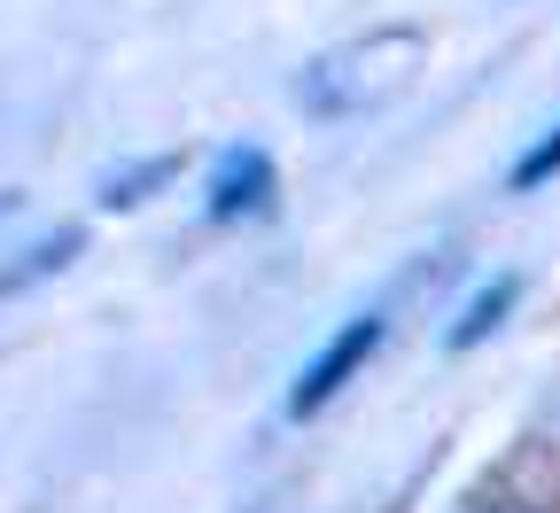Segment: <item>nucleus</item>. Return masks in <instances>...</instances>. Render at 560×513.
<instances>
[{
	"label": "nucleus",
	"mask_w": 560,
	"mask_h": 513,
	"mask_svg": "<svg viewBox=\"0 0 560 513\" xmlns=\"http://www.w3.org/2000/svg\"><path fill=\"white\" fill-rule=\"evenodd\" d=\"M420 47H429V32H420V24H382V32H366V39L327 47L319 62H304L296 109H312V117H359V109H382V102L412 79Z\"/></svg>",
	"instance_id": "1"
},
{
	"label": "nucleus",
	"mask_w": 560,
	"mask_h": 513,
	"mask_svg": "<svg viewBox=\"0 0 560 513\" xmlns=\"http://www.w3.org/2000/svg\"><path fill=\"white\" fill-rule=\"evenodd\" d=\"M382 335H389V319L382 312H359V319H342L312 358H304V374H296V389H289V420H312V412H327L350 382L366 374V358L382 350Z\"/></svg>",
	"instance_id": "2"
},
{
	"label": "nucleus",
	"mask_w": 560,
	"mask_h": 513,
	"mask_svg": "<svg viewBox=\"0 0 560 513\" xmlns=\"http://www.w3.org/2000/svg\"><path fill=\"white\" fill-rule=\"evenodd\" d=\"M272 195H280V172H272V156L257 149V140H242V149H219V156H210L202 210L219 218V226H234V218H265Z\"/></svg>",
	"instance_id": "3"
},
{
	"label": "nucleus",
	"mask_w": 560,
	"mask_h": 513,
	"mask_svg": "<svg viewBox=\"0 0 560 513\" xmlns=\"http://www.w3.org/2000/svg\"><path fill=\"white\" fill-rule=\"evenodd\" d=\"M514 304H522V272H490L475 296L459 304V319L444 327V342H452V350H475L482 335H499V327H506V312H514Z\"/></svg>",
	"instance_id": "4"
},
{
	"label": "nucleus",
	"mask_w": 560,
	"mask_h": 513,
	"mask_svg": "<svg viewBox=\"0 0 560 513\" xmlns=\"http://www.w3.org/2000/svg\"><path fill=\"white\" fill-rule=\"evenodd\" d=\"M86 249V226H55V234H39V242H24L16 249V265H0V296H24L32 280H47V272H62L70 257Z\"/></svg>",
	"instance_id": "5"
},
{
	"label": "nucleus",
	"mask_w": 560,
	"mask_h": 513,
	"mask_svg": "<svg viewBox=\"0 0 560 513\" xmlns=\"http://www.w3.org/2000/svg\"><path fill=\"white\" fill-rule=\"evenodd\" d=\"M172 179H179V156H149V164H132V172H109L94 202L102 210H140V202H149L156 187H172Z\"/></svg>",
	"instance_id": "6"
},
{
	"label": "nucleus",
	"mask_w": 560,
	"mask_h": 513,
	"mask_svg": "<svg viewBox=\"0 0 560 513\" xmlns=\"http://www.w3.org/2000/svg\"><path fill=\"white\" fill-rule=\"evenodd\" d=\"M545 179H560V125H552L545 140H529V149L514 156V172H506V187H514V195H537Z\"/></svg>",
	"instance_id": "7"
},
{
	"label": "nucleus",
	"mask_w": 560,
	"mask_h": 513,
	"mask_svg": "<svg viewBox=\"0 0 560 513\" xmlns=\"http://www.w3.org/2000/svg\"><path fill=\"white\" fill-rule=\"evenodd\" d=\"M9 210H16V195H0V218H9Z\"/></svg>",
	"instance_id": "8"
}]
</instances>
